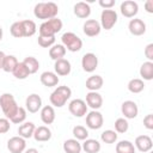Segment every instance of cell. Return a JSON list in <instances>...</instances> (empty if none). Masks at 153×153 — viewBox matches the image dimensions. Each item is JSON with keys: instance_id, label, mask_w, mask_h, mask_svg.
Returning <instances> with one entry per match:
<instances>
[{"instance_id": "obj_1", "label": "cell", "mask_w": 153, "mask_h": 153, "mask_svg": "<svg viewBox=\"0 0 153 153\" xmlns=\"http://www.w3.org/2000/svg\"><path fill=\"white\" fill-rule=\"evenodd\" d=\"M59 7L55 2H38L33 7V14L38 19H53L56 18Z\"/></svg>"}, {"instance_id": "obj_2", "label": "cell", "mask_w": 153, "mask_h": 153, "mask_svg": "<svg viewBox=\"0 0 153 153\" xmlns=\"http://www.w3.org/2000/svg\"><path fill=\"white\" fill-rule=\"evenodd\" d=\"M71 96H72V90L68 86H59L51 92L49 99L51 105L56 108H62L71 98Z\"/></svg>"}, {"instance_id": "obj_3", "label": "cell", "mask_w": 153, "mask_h": 153, "mask_svg": "<svg viewBox=\"0 0 153 153\" xmlns=\"http://www.w3.org/2000/svg\"><path fill=\"white\" fill-rule=\"evenodd\" d=\"M0 108L4 115L6 116V118H10V120L16 115V112L19 109L14 97L11 93H4L0 96Z\"/></svg>"}, {"instance_id": "obj_4", "label": "cell", "mask_w": 153, "mask_h": 153, "mask_svg": "<svg viewBox=\"0 0 153 153\" xmlns=\"http://www.w3.org/2000/svg\"><path fill=\"white\" fill-rule=\"evenodd\" d=\"M61 29H62V22H61V19L53 18V19H49V20L43 22L39 25L38 32H39V36H43V37H53Z\"/></svg>"}, {"instance_id": "obj_5", "label": "cell", "mask_w": 153, "mask_h": 153, "mask_svg": "<svg viewBox=\"0 0 153 153\" xmlns=\"http://www.w3.org/2000/svg\"><path fill=\"white\" fill-rule=\"evenodd\" d=\"M61 41H62V45L67 50L73 51V53L79 51L82 47V41L74 32H65L61 37Z\"/></svg>"}, {"instance_id": "obj_6", "label": "cell", "mask_w": 153, "mask_h": 153, "mask_svg": "<svg viewBox=\"0 0 153 153\" xmlns=\"http://www.w3.org/2000/svg\"><path fill=\"white\" fill-rule=\"evenodd\" d=\"M117 23V13L114 10H103L100 14V26L105 30H110Z\"/></svg>"}, {"instance_id": "obj_7", "label": "cell", "mask_w": 153, "mask_h": 153, "mask_svg": "<svg viewBox=\"0 0 153 153\" xmlns=\"http://www.w3.org/2000/svg\"><path fill=\"white\" fill-rule=\"evenodd\" d=\"M103 122H104L103 115L97 110H92L86 115V126L90 129H94L96 130V129L102 128Z\"/></svg>"}, {"instance_id": "obj_8", "label": "cell", "mask_w": 153, "mask_h": 153, "mask_svg": "<svg viewBox=\"0 0 153 153\" xmlns=\"http://www.w3.org/2000/svg\"><path fill=\"white\" fill-rule=\"evenodd\" d=\"M69 112L75 117H82L87 114V105L82 99H73L68 105Z\"/></svg>"}, {"instance_id": "obj_9", "label": "cell", "mask_w": 153, "mask_h": 153, "mask_svg": "<svg viewBox=\"0 0 153 153\" xmlns=\"http://www.w3.org/2000/svg\"><path fill=\"white\" fill-rule=\"evenodd\" d=\"M98 66V57L96 56V54L93 53H87L82 56L81 59V67L85 72L87 73H92L96 71Z\"/></svg>"}, {"instance_id": "obj_10", "label": "cell", "mask_w": 153, "mask_h": 153, "mask_svg": "<svg viewBox=\"0 0 153 153\" xmlns=\"http://www.w3.org/2000/svg\"><path fill=\"white\" fill-rule=\"evenodd\" d=\"M26 142L22 136H13L7 141V148L11 153H23L25 151Z\"/></svg>"}, {"instance_id": "obj_11", "label": "cell", "mask_w": 153, "mask_h": 153, "mask_svg": "<svg viewBox=\"0 0 153 153\" xmlns=\"http://www.w3.org/2000/svg\"><path fill=\"white\" fill-rule=\"evenodd\" d=\"M120 10H121V13H122L124 17H127V18H133V17H135V16L137 14V12H139V5H137V2H135V1H133V0H126V1H123V2L121 4Z\"/></svg>"}, {"instance_id": "obj_12", "label": "cell", "mask_w": 153, "mask_h": 153, "mask_svg": "<svg viewBox=\"0 0 153 153\" xmlns=\"http://www.w3.org/2000/svg\"><path fill=\"white\" fill-rule=\"evenodd\" d=\"M84 33L88 37H94L97 35H99L100 30H102V26L99 24L98 20L96 19H88L84 23Z\"/></svg>"}, {"instance_id": "obj_13", "label": "cell", "mask_w": 153, "mask_h": 153, "mask_svg": "<svg viewBox=\"0 0 153 153\" xmlns=\"http://www.w3.org/2000/svg\"><path fill=\"white\" fill-rule=\"evenodd\" d=\"M121 110H122V114L124 115L126 118H135L139 114V109H137V105L135 102L133 100H126L122 103V106H121Z\"/></svg>"}, {"instance_id": "obj_14", "label": "cell", "mask_w": 153, "mask_h": 153, "mask_svg": "<svg viewBox=\"0 0 153 153\" xmlns=\"http://www.w3.org/2000/svg\"><path fill=\"white\" fill-rule=\"evenodd\" d=\"M128 29H129V32L134 36H141L146 32V24L143 23L142 19H139V18H134L129 22L128 24Z\"/></svg>"}, {"instance_id": "obj_15", "label": "cell", "mask_w": 153, "mask_h": 153, "mask_svg": "<svg viewBox=\"0 0 153 153\" xmlns=\"http://www.w3.org/2000/svg\"><path fill=\"white\" fill-rule=\"evenodd\" d=\"M25 105H26V110H27L29 112L35 114V112H37V111L42 108V99H41V97H39L38 94L32 93V94H30V96L26 98Z\"/></svg>"}, {"instance_id": "obj_16", "label": "cell", "mask_w": 153, "mask_h": 153, "mask_svg": "<svg viewBox=\"0 0 153 153\" xmlns=\"http://www.w3.org/2000/svg\"><path fill=\"white\" fill-rule=\"evenodd\" d=\"M140 152H149L153 147V142H152V139L148 136V135H139L136 139H135V146Z\"/></svg>"}, {"instance_id": "obj_17", "label": "cell", "mask_w": 153, "mask_h": 153, "mask_svg": "<svg viewBox=\"0 0 153 153\" xmlns=\"http://www.w3.org/2000/svg\"><path fill=\"white\" fill-rule=\"evenodd\" d=\"M86 105L90 106L91 109L93 110H97L99 109L102 105H103V98L102 96L98 93V92H94V91H90L87 94H86Z\"/></svg>"}, {"instance_id": "obj_18", "label": "cell", "mask_w": 153, "mask_h": 153, "mask_svg": "<svg viewBox=\"0 0 153 153\" xmlns=\"http://www.w3.org/2000/svg\"><path fill=\"white\" fill-rule=\"evenodd\" d=\"M54 69H55V74L56 75H61V76H65V75H68L71 73V62L66 59H60V60H56L55 61V65H54Z\"/></svg>"}, {"instance_id": "obj_19", "label": "cell", "mask_w": 153, "mask_h": 153, "mask_svg": "<svg viewBox=\"0 0 153 153\" xmlns=\"http://www.w3.org/2000/svg\"><path fill=\"white\" fill-rule=\"evenodd\" d=\"M39 80L47 87H54L59 84V76L54 72H49V71L43 72L39 76Z\"/></svg>"}, {"instance_id": "obj_20", "label": "cell", "mask_w": 153, "mask_h": 153, "mask_svg": "<svg viewBox=\"0 0 153 153\" xmlns=\"http://www.w3.org/2000/svg\"><path fill=\"white\" fill-rule=\"evenodd\" d=\"M32 136H33L35 140L38 141V142H45V141L50 140V137H51V131H50V129H49L48 127H45V126H39V127H37V128L35 129Z\"/></svg>"}, {"instance_id": "obj_21", "label": "cell", "mask_w": 153, "mask_h": 153, "mask_svg": "<svg viewBox=\"0 0 153 153\" xmlns=\"http://www.w3.org/2000/svg\"><path fill=\"white\" fill-rule=\"evenodd\" d=\"M74 14L78 17V18H81V19H85V18H88L90 14H91V7L88 4L84 2V1H79L74 5Z\"/></svg>"}, {"instance_id": "obj_22", "label": "cell", "mask_w": 153, "mask_h": 153, "mask_svg": "<svg viewBox=\"0 0 153 153\" xmlns=\"http://www.w3.org/2000/svg\"><path fill=\"white\" fill-rule=\"evenodd\" d=\"M41 120L44 124H51L55 121V110L51 105H45L41 110Z\"/></svg>"}, {"instance_id": "obj_23", "label": "cell", "mask_w": 153, "mask_h": 153, "mask_svg": "<svg viewBox=\"0 0 153 153\" xmlns=\"http://www.w3.org/2000/svg\"><path fill=\"white\" fill-rule=\"evenodd\" d=\"M36 127L32 122H24L23 124L19 126L18 128V134L19 136H22L23 139H30L32 135H33V131H35Z\"/></svg>"}, {"instance_id": "obj_24", "label": "cell", "mask_w": 153, "mask_h": 153, "mask_svg": "<svg viewBox=\"0 0 153 153\" xmlns=\"http://www.w3.org/2000/svg\"><path fill=\"white\" fill-rule=\"evenodd\" d=\"M81 145L76 139H68L63 142V151L66 153H80Z\"/></svg>"}, {"instance_id": "obj_25", "label": "cell", "mask_w": 153, "mask_h": 153, "mask_svg": "<svg viewBox=\"0 0 153 153\" xmlns=\"http://www.w3.org/2000/svg\"><path fill=\"white\" fill-rule=\"evenodd\" d=\"M103 78L100 75H91L87 80H86V88L90 90V91H97L99 88H102L103 86Z\"/></svg>"}, {"instance_id": "obj_26", "label": "cell", "mask_w": 153, "mask_h": 153, "mask_svg": "<svg viewBox=\"0 0 153 153\" xmlns=\"http://www.w3.org/2000/svg\"><path fill=\"white\" fill-rule=\"evenodd\" d=\"M86 153H98L100 151V143L94 139H86L81 146Z\"/></svg>"}, {"instance_id": "obj_27", "label": "cell", "mask_w": 153, "mask_h": 153, "mask_svg": "<svg viewBox=\"0 0 153 153\" xmlns=\"http://www.w3.org/2000/svg\"><path fill=\"white\" fill-rule=\"evenodd\" d=\"M65 55H66V48L62 44H54L49 49V56L54 61L60 60V59H63Z\"/></svg>"}, {"instance_id": "obj_28", "label": "cell", "mask_w": 153, "mask_h": 153, "mask_svg": "<svg viewBox=\"0 0 153 153\" xmlns=\"http://www.w3.org/2000/svg\"><path fill=\"white\" fill-rule=\"evenodd\" d=\"M140 75L143 80H152L153 79V62L146 61L140 67Z\"/></svg>"}, {"instance_id": "obj_29", "label": "cell", "mask_w": 153, "mask_h": 153, "mask_svg": "<svg viewBox=\"0 0 153 153\" xmlns=\"http://www.w3.org/2000/svg\"><path fill=\"white\" fill-rule=\"evenodd\" d=\"M23 63H24V66L27 68V71H29L30 74H35V73L38 71V68H39V62H38V60H37L36 57H33V56H27V57H25L24 61H23Z\"/></svg>"}, {"instance_id": "obj_30", "label": "cell", "mask_w": 153, "mask_h": 153, "mask_svg": "<svg viewBox=\"0 0 153 153\" xmlns=\"http://www.w3.org/2000/svg\"><path fill=\"white\" fill-rule=\"evenodd\" d=\"M116 153H135V147L130 141L122 140L116 145Z\"/></svg>"}, {"instance_id": "obj_31", "label": "cell", "mask_w": 153, "mask_h": 153, "mask_svg": "<svg viewBox=\"0 0 153 153\" xmlns=\"http://www.w3.org/2000/svg\"><path fill=\"white\" fill-rule=\"evenodd\" d=\"M22 24H23V29H24V37H31L36 33L37 27H36L35 22H32L30 19H25V20H22Z\"/></svg>"}, {"instance_id": "obj_32", "label": "cell", "mask_w": 153, "mask_h": 153, "mask_svg": "<svg viewBox=\"0 0 153 153\" xmlns=\"http://www.w3.org/2000/svg\"><path fill=\"white\" fill-rule=\"evenodd\" d=\"M18 65V60L16 56L13 55H6L5 57V61H4V66H2V69L7 73H12L14 71V68L17 67Z\"/></svg>"}, {"instance_id": "obj_33", "label": "cell", "mask_w": 153, "mask_h": 153, "mask_svg": "<svg viewBox=\"0 0 153 153\" xmlns=\"http://www.w3.org/2000/svg\"><path fill=\"white\" fill-rule=\"evenodd\" d=\"M145 88V84L141 79H131L129 82H128V90L131 92V93H140L142 92Z\"/></svg>"}, {"instance_id": "obj_34", "label": "cell", "mask_w": 153, "mask_h": 153, "mask_svg": "<svg viewBox=\"0 0 153 153\" xmlns=\"http://www.w3.org/2000/svg\"><path fill=\"white\" fill-rule=\"evenodd\" d=\"M12 73H13V75H14L17 79H20V80H22V79H26V78L30 75L27 68L24 66L23 62H18L17 67L14 68V71H13Z\"/></svg>"}, {"instance_id": "obj_35", "label": "cell", "mask_w": 153, "mask_h": 153, "mask_svg": "<svg viewBox=\"0 0 153 153\" xmlns=\"http://www.w3.org/2000/svg\"><path fill=\"white\" fill-rule=\"evenodd\" d=\"M10 31H11V35L16 38H22L24 37V29H23V24H22V20L19 22H14L11 27H10Z\"/></svg>"}, {"instance_id": "obj_36", "label": "cell", "mask_w": 153, "mask_h": 153, "mask_svg": "<svg viewBox=\"0 0 153 153\" xmlns=\"http://www.w3.org/2000/svg\"><path fill=\"white\" fill-rule=\"evenodd\" d=\"M73 135H74V137L79 141V140H86L87 137H88V131H87V129L85 128V127H82V126H75L74 128H73Z\"/></svg>"}, {"instance_id": "obj_37", "label": "cell", "mask_w": 153, "mask_h": 153, "mask_svg": "<svg viewBox=\"0 0 153 153\" xmlns=\"http://www.w3.org/2000/svg\"><path fill=\"white\" fill-rule=\"evenodd\" d=\"M100 139L105 143H114L117 140V133L115 130H110V129L104 130L100 135Z\"/></svg>"}, {"instance_id": "obj_38", "label": "cell", "mask_w": 153, "mask_h": 153, "mask_svg": "<svg viewBox=\"0 0 153 153\" xmlns=\"http://www.w3.org/2000/svg\"><path fill=\"white\" fill-rule=\"evenodd\" d=\"M128 128H129V124H128V121L126 118L120 117V118H117L115 121V131L116 133L123 134V133H126L128 130Z\"/></svg>"}, {"instance_id": "obj_39", "label": "cell", "mask_w": 153, "mask_h": 153, "mask_svg": "<svg viewBox=\"0 0 153 153\" xmlns=\"http://www.w3.org/2000/svg\"><path fill=\"white\" fill-rule=\"evenodd\" d=\"M25 118H26V110L24 109V108H22V106H19V109H18V111L16 112V115L10 120L12 123H16V124H20V123H23L24 121H25Z\"/></svg>"}, {"instance_id": "obj_40", "label": "cell", "mask_w": 153, "mask_h": 153, "mask_svg": "<svg viewBox=\"0 0 153 153\" xmlns=\"http://www.w3.org/2000/svg\"><path fill=\"white\" fill-rule=\"evenodd\" d=\"M38 44L42 47V48H49V47H53L54 43H55V36L53 37H43V36H38Z\"/></svg>"}, {"instance_id": "obj_41", "label": "cell", "mask_w": 153, "mask_h": 153, "mask_svg": "<svg viewBox=\"0 0 153 153\" xmlns=\"http://www.w3.org/2000/svg\"><path fill=\"white\" fill-rule=\"evenodd\" d=\"M11 128L8 118H0V134H6Z\"/></svg>"}, {"instance_id": "obj_42", "label": "cell", "mask_w": 153, "mask_h": 153, "mask_svg": "<svg viewBox=\"0 0 153 153\" xmlns=\"http://www.w3.org/2000/svg\"><path fill=\"white\" fill-rule=\"evenodd\" d=\"M143 126H145L148 130H152V129H153V115H152V114L147 115V116L143 118Z\"/></svg>"}, {"instance_id": "obj_43", "label": "cell", "mask_w": 153, "mask_h": 153, "mask_svg": "<svg viewBox=\"0 0 153 153\" xmlns=\"http://www.w3.org/2000/svg\"><path fill=\"white\" fill-rule=\"evenodd\" d=\"M145 56L148 59V61L153 60V43L147 44V47L145 48Z\"/></svg>"}, {"instance_id": "obj_44", "label": "cell", "mask_w": 153, "mask_h": 153, "mask_svg": "<svg viewBox=\"0 0 153 153\" xmlns=\"http://www.w3.org/2000/svg\"><path fill=\"white\" fill-rule=\"evenodd\" d=\"M99 5L104 10H111V7L115 5V0H99Z\"/></svg>"}, {"instance_id": "obj_45", "label": "cell", "mask_w": 153, "mask_h": 153, "mask_svg": "<svg viewBox=\"0 0 153 153\" xmlns=\"http://www.w3.org/2000/svg\"><path fill=\"white\" fill-rule=\"evenodd\" d=\"M145 8L148 13H153V0H147L145 2Z\"/></svg>"}, {"instance_id": "obj_46", "label": "cell", "mask_w": 153, "mask_h": 153, "mask_svg": "<svg viewBox=\"0 0 153 153\" xmlns=\"http://www.w3.org/2000/svg\"><path fill=\"white\" fill-rule=\"evenodd\" d=\"M5 57L6 55L4 54V51L0 50V69H2V66H4V61H5Z\"/></svg>"}, {"instance_id": "obj_47", "label": "cell", "mask_w": 153, "mask_h": 153, "mask_svg": "<svg viewBox=\"0 0 153 153\" xmlns=\"http://www.w3.org/2000/svg\"><path fill=\"white\" fill-rule=\"evenodd\" d=\"M25 153H38V151L36 148H29L25 151Z\"/></svg>"}, {"instance_id": "obj_48", "label": "cell", "mask_w": 153, "mask_h": 153, "mask_svg": "<svg viewBox=\"0 0 153 153\" xmlns=\"http://www.w3.org/2000/svg\"><path fill=\"white\" fill-rule=\"evenodd\" d=\"M2 39V27L0 26V41Z\"/></svg>"}]
</instances>
